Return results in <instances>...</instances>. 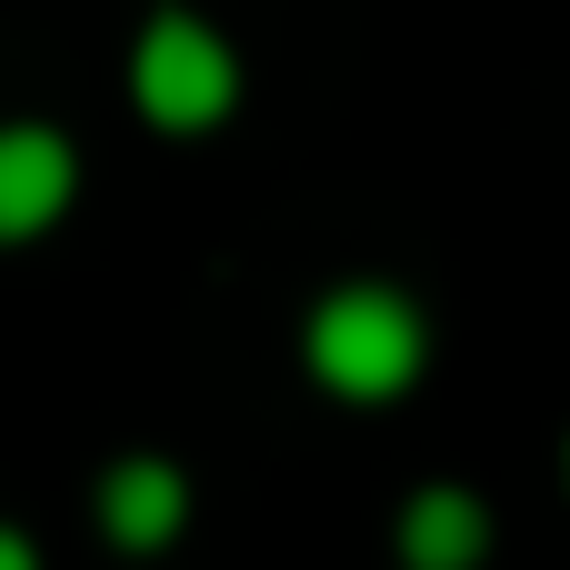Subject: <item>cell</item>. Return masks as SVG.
Here are the masks:
<instances>
[{"instance_id":"6da1fadb","label":"cell","mask_w":570,"mask_h":570,"mask_svg":"<svg viewBox=\"0 0 570 570\" xmlns=\"http://www.w3.org/2000/svg\"><path fill=\"white\" fill-rule=\"evenodd\" d=\"M311 371L341 401H391L421 381V311L401 291H331L311 311Z\"/></svg>"},{"instance_id":"7a4b0ae2","label":"cell","mask_w":570,"mask_h":570,"mask_svg":"<svg viewBox=\"0 0 570 570\" xmlns=\"http://www.w3.org/2000/svg\"><path fill=\"white\" fill-rule=\"evenodd\" d=\"M130 90H140V110H150L160 130H210V120L240 100V60H230V40H210L190 10H160V20L140 30V50H130Z\"/></svg>"},{"instance_id":"3957f363","label":"cell","mask_w":570,"mask_h":570,"mask_svg":"<svg viewBox=\"0 0 570 570\" xmlns=\"http://www.w3.org/2000/svg\"><path fill=\"white\" fill-rule=\"evenodd\" d=\"M70 210V140L60 130H0V240H30Z\"/></svg>"},{"instance_id":"277c9868","label":"cell","mask_w":570,"mask_h":570,"mask_svg":"<svg viewBox=\"0 0 570 570\" xmlns=\"http://www.w3.org/2000/svg\"><path fill=\"white\" fill-rule=\"evenodd\" d=\"M100 521H110L120 551H160V541L180 531V471H170V461H120V471L100 481Z\"/></svg>"},{"instance_id":"5b68a950","label":"cell","mask_w":570,"mask_h":570,"mask_svg":"<svg viewBox=\"0 0 570 570\" xmlns=\"http://www.w3.org/2000/svg\"><path fill=\"white\" fill-rule=\"evenodd\" d=\"M481 551H491V521H481L471 491H421L401 511V561L411 570H471Z\"/></svg>"},{"instance_id":"8992f818","label":"cell","mask_w":570,"mask_h":570,"mask_svg":"<svg viewBox=\"0 0 570 570\" xmlns=\"http://www.w3.org/2000/svg\"><path fill=\"white\" fill-rule=\"evenodd\" d=\"M0 570H40V561H30V541H20V531H0Z\"/></svg>"}]
</instances>
